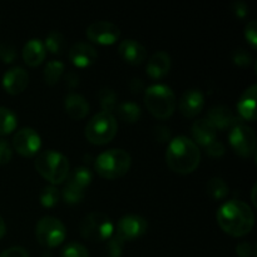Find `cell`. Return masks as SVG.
Masks as SVG:
<instances>
[{
  "label": "cell",
  "instance_id": "6da1fadb",
  "mask_svg": "<svg viewBox=\"0 0 257 257\" xmlns=\"http://www.w3.org/2000/svg\"><path fill=\"white\" fill-rule=\"evenodd\" d=\"M217 223L228 235L241 237L252 230L255 216L247 203L231 200L218 208Z\"/></svg>",
  "mask_w": 257,
  "mask_h": 257
},
{
  "label": "cell",
  "instance_id": "7a4b0ae2",
  "mask_svg": "<svg viewBox=\"0 0 257 257\" xmlns=\"http://www.w3.org/2000/svg\"><path fill=\"white\" fill-rule=\"evenodd\" d=\"M201 152L198 146L185 136L173 138L167 147L166 162L168 167L177 173L187 175L198 167Z\"/></svg>",
  "mask_w": 257,
  "mask_h": 257
},
{
  "label": "cell",
  "instance_id": "3957f363",
  "mask_svg": "<svg viewBox=\"0 0 257 257\" xmlns=\"http://www.w3.org/2000/svg\"><path fill=\"white\" fill-rule=\"evenodd\" d=\"M35 168L45 180L53 185L62 183L69 175L68 158L60 152L53 150L43 151L37 156Z\"/></svg>",
  "mask_w": 257,
  "mask_h": 257
},
{
  "label": "cell",
  "instance_id": "277c9868",
  "mask_svg": "<svg viewBox=\"0 0 257 257\" xmlns=\"http://www.w3.org/2000/svg\"><path fill=\"white\" fill-rule=\"evenodd\" d=\"M143 100L151 114L158 119H167L175 112V94L166 84H153L148 87L145 92Z\"/></svg>",
  "mask_w": 257,
  "mask_h": 257
},
{
  "label": "cell",
  "instance_id": "5b68a950",
  "mask_svg": "<svg viewBox=\"0 0 257 257\" xmlns=\"http://www.w3.org/2000/svg\"><path fill=\"white\" fill-rule=\"evenodd\" d=\"M131 156L127 151L114 148L100 153L95 160V171L98 175L107 180L122 177L131 167Z\"/></svg>",
  "mask_w": 257,
  "mask_h": 257
},
{
  "label": "cell",
  "instance_id": "8992f818",
  "mask_svg": "<svg viewBox=\"0 0 257 257\" xmlns=\"http://www.w3.org/2000/svg\"><path fill=\"white\" fill-rule=\"evenodd\" d=\"M114 225L109 216L103 212H90L80 221L79 232L85 240L93 242L107 241L113 236Z\"/></svg>",
  "mask_w": 257,
  "mask_h": 257
},
{
  "label": "cell",
  "instance_id": "52a82bcc",
  "mask_svg": "<svg viewBox=\"0 0 257 257\" xmlns=\"http://www.w3.org/2000/svg\"><path fill=\"white\" fill-rule=\"evenodd\" d=\"M118 124L115 117L109 112H99L88 122L85 137L93 145H105L117 135Z\"/></svg>",
  "mask_w": 257,
  "mask_h": 257
},
{
  "label": "cell",
  "instance_id": "ba28073f",
  "mask_svg": "<svg viewBox=\"0 0 257 257\" xmlns=\"http://www.w3.org/2000/svg\"><path fill=\"white\" fill-rule=\"evenodd\" d=\"M35 236L40 245L45 247H57L67 236V230L63 222L53 216H45L38 221L35 226Z\"/></svg>",
  "mask_w": 257,
  "mask_h": 257
},
{
  "label": "cell",
  "instance_id": "9c48e42d",
  "mask_svg": "<svg viewBox=\"0 0 257 257\" xmlns=\"http://www.w3.org/2000/svg\"><path fill=\"white\" fill-rule=\"evenodd\" d=\"M228 140H230L231 147L242 157H248L255 153L256 135L255 131L248 125L243 124V123L233 125L230 136H228Z\"/></svg>",
  "mask_w": 257,
  "mask_h": 257
},
{
  "label": "cell",
  "instance_id": "30bf717a",
  "mask_svg": "<svg viewBox=\"0 0 257 257\" xmlns=\"http://www.w3.org/2000/svg\"><path fill=\"white\" fill-rule=\"evenodd\" d=\"M85 34H87L88 39L97 44L109 45L119 39L120 30L113 23L107 22V20H98V22L92 23L87 28Z\"/></svg>",
  "mask_w": 257,
  "mask_h": 257
},
{
  "label": "cell",
  "instance_id": "8fae6325",
  "mask_svg": "<svg viewBox=\"0 0 257 257\" xmlns=\"http://www.w3.org/2000/svg\"><path fill=\"white\" fill-rule=\"evenodd\" d=\"M147 231V221L138 215H127L120 218L115 227V236L124 242L141 237Z\"/></svg>",
  "mask_w": 257,
  "mask_h": 257
},
{
  "label": "cell",
  "instance_id": "7c38bea8",
  "mask_svg": "<svg viewBox=\"0 0 257 257\" xmlns=\"http://www.w3.org/2000/svg\"><path fill=\"white\" fill-rule=\"evenodd\" d=\"M42 146L39 135L33 128L25 127L18 131L13 137V147L19 155L24 157H32L39 151Z\"/></svg>",
  "mask_w": 257,
  "mask_h": 257
},
{
  "label": "cell",
  "instance_id": "4fadbf2b",
  "mask_svg": "<svg viewBox=\"0 0 257 257\" xmlns=\"http://www.w3.org/2000/svg\"><path fill=\"white\" fill-rule=\"evenodd\" d=\"M203 105H205V98L202 92L196 88L186 90L178 103L181 113L187 118L196 117L202 110Z\"/></svg>",
  "mask_w": 257,
  "mask_h": 257
},
{
  "label": "cell",
  "instance_id": "5bb4252c",
  "mask_svg": "<svg viewBox=\"0 0 257 257\" xmlns=\"http://www.w3.org/2000/svg\"><path fill=\"white\" fill-rule=\"evenodd\" d=\"M97 49L89 43L77 42L69 49V59L78 68L89 67L97 60Z\"/></svg>",
  "mask_w": 257,
  "mask_h": 257
},
{
  "label": "cell",
  "instance_id": "9a60e30c",
  "mask_svg": "<svg viewBox=\"0 0 257 257\" xmlns=\"http://www.w3.org/2000/svg\"><path fill=\"white\" fill-rule=\"evenodd\" d=\"M29 75L22 67H13L3 77V87L9 94H19L27 88Z\"/></svg>",
  "mask_w": 257,
  "mask_h": 257
},
{
  "label": "cell",
  "instance_id": "2e32d148",
  "mask_svg": "<svg viewBox=\"0 0 257 257\" xmlns=\"http://www.w3.org/2000/svg\"><path fill=\"white\" fill-rule=\"evenodd\" d=\"M118 53L123 60L132 65H140L145 62L147 57V50L135 39H125L118 47Z\"/></svg>",
  "mask_w": 257,
  "mask_h": 257
},
{
  "label": "cell",
  "instance_id": "e0dca14e",
  "mask_svg": "<svg viewBox=\"0 0 257 257\" xmlns=\"http://www.w3.org/2000/svg\"><path fill=\"white\" fill-rule=\"evenodd\" d=\"M171 69V57L163 50L153 53L147 63V74L153 79L165 77Z\"/></svg>",
  "mask_w": 257,
  "mask_h": 257
},
{
  "label": "cell",
  "instance_id": "ac0fdd59",
  "mask_svg": "<svg viewBox=\"0 0 257 257\" xmlns=\"http://www.w3.org/2000/svg\"><path fill=\"white\" fill-rule=\"evenodd\" d=\"M256 93L257 85L252 84L243 92L237 102V110L243 119L255 120L257 117L256 113Z\"/></svg>",
  "mask_w": 257,
  "mask_h": 257
},
{
  "label": "cell",
  "instance_id": "d6986e66",
  "mask_svg": "<svg viewBox=\"0 0 257 257\" xmlns=\"http://www.w3.org/2000/svg\"><path fill=\"white\" fill-rule=\"evenodd\" d=\"M47 50L40 39H30L23 48V59L29 67H37L44 60Z\"/></svg>",
  "mask_w": 257,
  "mask_h": 257
},
{
  "label": "cell",
  "instance_id": "ffe728a7",
  "mask_svg": "<svg viewBox=\"0 0 257 257\" xmlns=\"http://www.w3.org/2000/svg\"><path fill=\"white\" fill-rule=\"evenodd\" d=\"M216 128L213 127L212 123L207 119V118H201L197 119L192 124V136L195 138L193 142L196 145H202L207 146L211 142L216 140Z\"/></svg>",
  "mask_w": 257,
  "mask_h": 257
},
{
  "label": "cell",
  "instance_id": "44dd1931",
  "mask_svg": "<svg viewBox=\"0 0 257 257\" xmlns=\"http://www.w3.org/2000/svg\"><path fill=\"white\" fill-rule=\"evenodd\" d=\"M65 112L73 119H83L89 113V103L77 93H70L64 99Z\"/></svg>",
  "mask_w": 257,
  "mask_h": 257
},
{
  "label": "cell",
  "instance_id": "7402d4cb",
  "mask_svg": "<svg viewBox=\"0 0 257 257\" xmlns=\"http://www.w3.org/2000/svg\"><path fill=\"white\" fill-rule=\"evenodd\" d=\"M207 119L212 123L216 130L217 128L218 130H226V128L238 124L236 122L237 119L235 118L233 113L231 112L230 108L223 107V105L211 108L207 114Z\"/></svg>",
  "mask_w": 257,
  "mask_h": 257
},
{
  "label": "cell",
  "instance_id": "603a6c76",
  "mask_svg": "<svg viewBox=\"0 0 257 257\" xmlns=\"http://www.w3.org/2000/svg\"><path fill=\"white\" fill-rule=\"evenodd\" d=\"M118 117L122 120L128 123H135L140 119L141 117V108L140 105L133 102H124L117 105Z\"/></svg>",
  "mask_w": 257,
  "mask_h": 257
},
{
  "label": "cell",
  "instance_id": "cb8c5ba5",
  "mask_svg": "<svg viewBox=\"0 0 257 257\" xmlns=\"http://www.w3.org/2000/svg\"><path fill=\"white\" fill-rule=\"evenodd\" d=\"M64 72V64L59 60H50L44 68V80L48 85L57 84Z\"/></svg>",
  "mask_w": 257,
  "mask_h": 257
},
{
  "label": "cell",
  "instance_id": "d4e9b609",
  "mask_svg": "<svg viewBox=\"0 0 257 257\" xmlns=\"http://www.w3.org/2000/svg\"><path fill=\"white\" fill-rule=\"evenodd\" d=\"M206 191L213 200H222L227 196L228 186L222 178L213 177L206 185Z\"/></svg>",
  "mask_w": 257,
  "mask_h": 257
},
{
  "label": "cell",
  "instance_id": "484cf974",
  "mask_svg": "<svg viewBox=\"0 0 257 257\" xmlns=\"http://www.w3.org/2000/svg\"><path fill=\"white\" fill-rule=\"evenodd\" d=\"M92 178L93 176H92V172L89 171V168L77 167L75 170H73L72 172H69V175H68L67 177V181H69V182L74 183V185L78 186V187L85 190V187L89 185Z\"/></svg>",
  "mask_w": 257,
  "mask_h": 257
},
{
  "label": "cell",
  "instance_id": "4316f807",
  "mask_svg": "<svg viewBox=\"0 0 257 257\" xmlns=\"http://www.w3.org/2000/svg\"><path fill=\"white\" fill-rule=\"evenodd\" d=\"M17 127V115L9 108L0 107V136L12 133Z\"/></svg>",
  "mask_w": 257,
  "mask_h": 257
},
{
  "label": "cell",
  "instance_id": "83f0119b",
  "mask_svg": "<svg viewBox=\"0 0 257 257\" xmlns=\"http://www.w3.org/2000/svg\"><path fill=\"white\" fill-rule=\"evenodd\" d=\"M64 37L58 30H53L47 35L44 42L45 50H49L53 54H60L64 49Z\"/></svg>",
  "mask_w": 257,
  "mask_h": 257
},
{
  "label": "cell",
  "instance_id": "f1b7e54d",
  "mask_svg": "<svg viewBox=\"0 0 257 257\" xmlns=\"http://www.w3.org/2000/svg\"><path fill=\"white\" fill-rule=\"evenodd\" d=\"M98 99H99L100 107H102L103 112H109L114 110L117 108V94L110 88H103L98 93Z\"/></svg>",
  "mask_w": 257,
  "mask_h": 257
},
{
  "label": "cell",
  "instance_id": "f546056e",
  "mask_svg": "<svg viewBox=\"0 0 257 257\" xmlns=\"http://www.w3.org/2000/svg\"><path fill=\"white\" fill-rule=\"evenodd\" d=\"M63 200L67 203H78L83 200L84 197V190L78 186H75L74 183L67 181V183L64 185L62 191Z\"/></svg>",
  "mask_w": 257,
  "mask_h": 257
},
{
  "label": "cell",
  "instance_id": "4dcf8cb0",
  "mask_svg": "<svg viewBox=\"0 0 257 257\" xmlns=\"http://www.w3.org/2000/svg\"><path fill=\"white\" fill-rule=\"evenodd\" d=\"M59 201V191L54 186H47L40 192V203L44 207H53Z\"/></svg>",
  "mask_w": 257,
  "mask_h": 257
},
{
  "label": "cell",
  "instance_id": "1f68e13d",
  "mask_svg": "<svg viewBox=\"0 0 257 257\" xmlns=\"http://www.w3.org/2000/svg\"><path fill=\"white\" fill-rule=\"evenodd\" d=\"M108 242L105 245L104 253L103 257H120L122 256V250H123V241L120 238H118L117 236H112L110 238H108Z\"/></svg>",
  "mask_w": 257,
  "mask_h": 257
},
{
  "label": "cell",
  "instance_id": "d6a6232c",
  "mask_svg": "<svg viewBox=\"0 0 257 257\" xmlns=\"http://www.w3.org/2000/svg\"><path fill=\"white\" fill-rule=\"evenodd\" d=\"M62 257H89V252L80 243L70 242L63 248Z\"/></svg>",
  "mask_w": 257,
  "mask_h": 257
},
{
  "label": "cell",
  "instance_id": "836d02e7",
  "mask_svg": "<svg viewBox=\"0 0 257 257\" xmlns=\"http://www.w3.org/2000/svg\"><path fill=\"white\" fill-rule=\"evenodd\" d=\"M232 60L235 64L240 65V67H246V65H248L252 62V57H251V54L247 50L238 48V49L233 50Z\"/></svg>",
  "mask_w": 257,
  "mask_h": 257
},
{
  "label": "cell",
  "instance_id": "e575fe53",
  "mask_svg": "<svg viewBox=\"0 0 257 257\" xmlns=\"http://www.w3.org/2000/svg\"><path fill=\"white\" fill-rule=\"evenodd\" d=\"M17 58V50L10 43H0V59L4 63H12Z\"/></svg>",
  "mask_w": 257,
  "mask_h": 257
},
{
  "label": "cell",
  "instance_id": "d590c367",
  "mask_svg": "<svg viewBox=\"0 0 257 257\" xmlns=\"http://www.w3.org/2000/svg\"><path fill=\"white\" fill-rule=\"evenodd\" d=\"M245 37L248 40V43L251 44V47L253 49H256L257 47V23L256 20H251L250 23H247L245 28Z\"/></svg>",
  "mask_w": 257,
  "mask_h": 257
},
{
  "label": "cell",
  "instance_id": "8d00e7d4",
  "mask_svg": "<svg viewBox=\"0 0 257 257\" xmlns=\"http://www.w3.org/2000/svg\"><path fill=\"white\" fill-rule=\"evenodd\" d=\"M13 148L5 140H0V165H5L12 160Z\"/></svg>",
  "mask_w": 257,
  "mask_h": 257
},
{
  "label": "cell",
  "instance_id": "74e56055",
  "mask_svg": "<svg viewBox=\"0 0 257 257\" xmlns=\"http://www.w3.org/2000/svg\"><path fill=\"white\" fill-rule=\"evenodd\" d=\"M206 152L211 157H221L225 153V146L221 142H218L217 140H215L210 145L206 146Z\"/></svg>",
  "mask_w": 257,
  "mask_h": 257
},
{
  "label": "cell",
  "instance_id": "f35d334b",
  "mask_svg": "<svg viewBox=\"0 0 257 257\" xmlns=\"http://www.w3.org/2000/svg\"><path fill=\"white\" fill-rule=\"evenodd\" d=\"M0 257H29V253L19 246H14V247L7 248L0 253Z\"/></svg>",
  "mask_w": 257,
  "mask_h": 257
},
{
  "label": "cell",
  "instance_id": "ab89813d",
  "mask_svg": "<svg viewBox=\"0 0 257 257\" xmlns=\"http://www.w3.org/2000/svg\"><path fill=\"white\" fill-rule=\"evenodd\" d=\"M236 253L240 257H250L253 253V247L248 242H241L236 247Z\"/></svg>",
  "mask_w": 257,
  "mask_h": 257
},
{
  "label": "cell",
  "instance_id": "60d3db41",
  "mask_svg": "<svg viewBox=\"0 0 257 257\" xmlns=\"http://www.w3.org/2000/svg\"><path fill=\"white\" fill-rule=\"evenodd\" d=\"M155 137L158 142H166L170 140V130L163 125H158L155 128Z\"/></svg>",
  "mask_w": 257,
  "mask_h": 257
},
{
  "label": "cell",
  "instance_id": "b9f144b4",
  "mask_svg": "<svg viewBox=\"0 0 257 257\" xmlns=\"http://www.w3.org/2000/svg\"><path fill=\"white\" fill-rule=\"evenodd\" d=\"M233 10H235V13H236V15H237V17L243 18L246 14H247L248 8H247V5H246L243 2H237V3H235V4H233Z\"/></svg>",
  "mask_w": 257,
  "mask_h": 257
},
{
  "label": "cell",
  "instance_id": "7bdbcfd3",
  "mask_svg": "<svg viewBox=\"0 0 257 257\" xmlns=\"http://www.w3.org/2000/svg\"><path fill=\"white\" fill-rule=\"evenodd\" d=\"M78 83H79V78H78V75L74 72H69L65 75V84L69 88H75Z\"/></svg>",
  "mask_w": 257,
  "mask_h": 257
},
{
  "label": "cell",
  "instance_id": "ee69618b",
  "mask_svg": "<svg viewBox=\"0 0 257 257\" xmlns=\"http://www.w3.org/2000/svg\"><path fill=\"white\" fill-rule=\"evenodd\" d=\"M142 88L143 83L141 82V79H132V82H131V89H132V92L138 93Z\"/></svg>",
  "mask_w": 257,
  "mask_h": 257
},
{
  "label": "cell",
  "instance_id": "f6af8a7d",
  "mask_svg": "<svg viewBox=\"0 0 257 257\" xmlns=\"http://www.w3.org/2000/svg\"><path fill=\"white\" fill-rule=\"evenodd\" d=\"M5 232H7V226H5V222L4 220H3V217L0 216V238L5 235Z\"/></svg>",
  "mask_w": 257,
  "mask_h": 257
},
{
  "label": "cell",
  "instance_id": "bcb514c9",
  "mask_svg": "<svg viewBox=\"0 0 257 257\" xmlns=\"http://www.w3.org/2000/svg\"><path fill=\"white\" fill-rule=\"evenodd\" d=\"M255 192H256V185L253 186V188H252V195H255ZM252 201H253V203H256L255 197H253V196H252Z\"/></svg>",
  "mask_w": 257,
  "mask_h": 257
}]
</instances>
